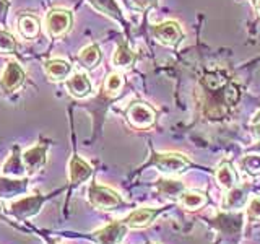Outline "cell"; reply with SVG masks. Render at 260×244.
Wrapping results in <instances>:
<instances>
[{
    "instance_id": "1",
    "label": "cell",
    "mask_w": 260,
    "mask_h": 244,
    "mask_svg": "<svg viewBox=\"0 0 260 244\" xmlns=\"http://www.w3.org/2000/svg\"><path fill=\"white\" fill-rule=\"evenodd\" d=\"M51 199V195H43V194H32L28 197H21L18 200L12 202L7 207V211L18 222H24L32 217H36L41 210H43L44 203Z\"/></svg>"
},
{
    "instance_id": "2",
    "label": "cell",
    "mask_w": 260,
    "mask_h": 244,
    "mask_svg": "<svg viewBox=\"0 0 260 244\" xmlns=\"http://www.w3.org/2000/svg\"><path fill=\"white\" fill-rule=\"evenodd\" d=\"M88 202H89V205L98 210L111 211V210H116L117 207H120L122 199L116 191L109 189V187L98 186L93 182L88 187Z\"/></svg>"
},
{
    "instance_id": "3",
    "label": "cell",
    "mask_w": 260,
    "mask_h": 244,
    "mask_svg": "<svg viewBox=\"0 0 260 244\" xmlns=\"http://www.w3.org/2000/svg\"><path fill=\"white\" fill-rule=\"evenodd\" d=\"M211 226L216 228V230L221 233L224 238L228 239H238L241 233H242V226H244V215L241 211H221L218 214L213 220H211Z\"/></svg>"
},
{
    "instance_id": "4",
    "label": "cell",
    "mask_w": 260,
    "mask_h": 244,
    "mask_svg": "<svg viewBox=\"0 0 260 244\" xmlns=\"http://www.w3.org/2000/svg\"><path fill=\"white\" fill-rule=\"evenodd\" d=\"M151 165L156 166L161 173L173 176V174L184 173L190 166V163L181 153H159L153 157Z\"/></svg>"
},
{
    "instance_id": "5",
    "label": "cell",
    "mask_w": 260,
    "mask_h": 244,
    "mask_svg": "<svg viewBox=\"0 0 260 244\" xmlns=\"http://www.w3.org/2000/svg\"><path fill=\"white\" fill-rule=\"evenodd\" d=\"M125 117H127V122L134 129L146 130L154 124V120H156V114H154V111L150 108L148 104L134 103V104H130L128 109L125 111Z\"/></svg>"
},
{
    "instance_id": "6",
    "label": "cell",
    "mask_w": 260,
    "mask_h": 244,
    "mask_svg": "<svg viewBox=\"0 0 260 244\" xmlns=\"http://www.w3.org/2000/svg\"><path fill=\"white\" fill-rule=\"evenodd\" d=\"M44 28L49 38H60L72 28V13L69 10H51L44 18Z\"/></svg>"
},
{
    "instance_id": "7",
    "label": "cell",
    "mask_w": 260,
    "mask_h": 244,
    "mask_svg": "<svg viewBox=\"0 0 260 244\" xmlns=\"http://www.w3.org/2000/svg\"><path fill=\"white\" fill-rule=\"evenodd\" d=\"M128 226L124 222H114L103 226L91 234V238L96 244H120L124 241Z\"/></svg>"
},
{
    "instance_id": "8",
    "label": "cell",
    "mask_w": 260,
    "mask_h": 244,
    "mask_svg": "<svg viewBox=\"0 0 260 244\" xmlns=\"http://www.w3.org/2000/svg\"><path fill=\"white\" fill-rule=\"evenodd\" d=\"M24 168L28 174H36L47 163V143H36L21 153Z\"/></svg>"
},
{
    "instance_id": "9",
    "label": "cell",
    "mask_w": 260,
    "mask_h": 244,
    "mask_svg": "<svg viewBox=\"0 0 260 244\" xmlns=\"http://www.w3.org/2000/svg\"><path fill=\"white\" fill-rule=\"evenodd\" d=\"M24 78H26V75H24L20 64L12 60L5 65L2 75H0V86H2V89L7 93H15L23 86Z\"/></svg>"
},
{
    "instance_id": "10",
    "label": "cell",
    "mask_w": 260,
    "mask_h": 244,
    "mask_svg": "<svg viewBox=\"0 0 260 244\" xmlns=\"http://www.w3.org/2000/svg\"><path fill=\"white\" fill-rule=\"evenodd\" d=\"M29 189V179L24 177H8L0 174V199L10 200L26 194Z\"/></svg>"
},
{
    "instance_id": "11",
    "label": "cell",
    "mask_w": 260,
    "mask_h": 244,
    "mask_svg": "<svg viewBox=\"0 0 260 244\" xmlns=\"http://www.w3.org/2000/svg\"><path fill=\"white\" fill-rule=\"evenodd\" d=\"M154 38L162 46L174 47L182 39V29L176 21H165L154 28Z\"/></svg>"
},
{
    "instance_id": "12",
    "label": "cell",
    "mask_w": 260,
    "mask_h": 244,
    "mask_svg": "<svg viewBox=\"0 0 260 244\" xmlns=\"http://www.w3.org/2000/svg\"><path fill=\"white\" fill-rule=\"evenodd\" d=\"M0 174L8 176V177H24L26 176V168H24L23 157H21V150L18 145H15L8 158L2 165L0 169Z\"/></svg>"
},
{
    "instance_id": "13",
    "label": "cell",
    "mask_w": 260,
    "mask_h": 244,
    "mask_svg": "<svg viewBox=\"0 0 260 244\" xmlns=\"http://www.w3.org/2000/svg\"><path fill=\"white\" fill-rule=\"evenodd\" d=\"M93 176V168L88 163L80 158L78 155H73L69 163V179L72 184H81L88 181Z\"/></svg>"
},
{
    "instance_id": "14",
    "label": "cell",
    "mask_w": 260,
    "mask_h": 244,
    "mask_svg": "<svg viewBox=\"0 0 260 244\" xmlns=\"http://www.w3.org/2000/svg\"><path fill=\"white\" fill-rule=\"evenodd\" d=\"M159 215V210L158 208H148V207H142V208H137L130 214L124 223L128 228H145L148 226L154 218Z\"/></svg>"
},
{
    "instance_id": "15",
    "label": "cell",
    "mask_w": 260,
    "mask_h": 244,
    "mask_svg": "<svg viewBox=\"0 0 260 244\" xmlns=\"http://www.w3.org/2000/svg\"><path fill=\"white\" fill-rule=\"evenodd\" d=\"M44 72L52 81H63L70 77L72 64L62 59H51L44 62Z\"/></svg>"
},
{
    "instance_id": "16",
    "label": "cell",
    "mask_w": 260,
    "mask_h": 244,
    "mask_svg": "<svg viewBox=\"0 0 260 244\" xmlns=\"http://www.w3.org/2000/svg\"><path fill=\"white\" fill-rule=\"evenodd\" d=\"M65 85H67L69 93L73 98H85L89 95V92H91V81H89L88 77L81 72H77V73H73V75H70L67 78V81H65Z\"/></svg>"
},
{
    "instance_id": "17",
    "label": "cell",
    "mask_w": 260,
    "mask_h": 244,
    "mask_svg": "<svg viewBox=\"0 0 260 244\" xmlns=\"http://www.w3.org/2000/svg\"><path fill=\"white\" fill-rule=\"evenodd\" d=\"M86 2L91 5L94 10H98L100 13L109 16L111 20L122 23L124 21V16H122V10L117 5L116 0H86Z\"/></svg>"
},
{
    "instance_id": "18",
    "label": "cell",
    "mask_w": 260,
    "mask_h": 244,
    "mask_svg": "<svg viewBox=\"0 0 260 244\" xmlns=\"http://www.w3.org/2000/svg\"><path fill=\"white\" fill-rule=\"evenodd\" d=\"M247 203V187L234 186L233 189L228 191V195L223 202L224 210H239Z\"/></svg>"
},
{
    "instance_id": "19",
    "label": "cell",
    "mask_w": 260,
    "mask_h": 244,
    "mask_svg": "<svg viewBox=\"0 0 260 244\" xmlns=\"http://www.w3.org/2000/svg\"><path fill=\"white\" fill-rule=\"evenodd\" d=\"M179 202H181V205L185 210L195 211V210H199V208L207 205L208 197L200 191H184L181 197H179Z\"/></svg>"
},
{
    "instance_id": "20",
    "label": "cell",
    "mask_w": 260,
    "mask_h": 244,
    "mask_svg": "<svg viewBox=\"0 0 260 244\" xmlns=\"http://www.w3.org/2000/svg\"><path fill=\"white\" fill-rule=\"evenodd\" d=\"M156 189L166 199H179L185 191V187L181 181H176V179H159Z\"/></svg>"
},
{
    "instance_id": "21",
    "label": "cell",
    "mask_w": 260,
    "mask_h": 244,
    "mask_svg": "<svg viewBox=\"0 0 260 244\" xmlns=\"http://www.w3.org/2000/svg\"><path fill=\"white\" fill-rule=\"evenodd\" d=\"M18 33L26 39H35L39 35V20L32 15H21L18 18Z\"/></svg>"
},
{
    "instance_id": "22",
    "label": "cell",
    "mask_w": 260,
    "mask_h": 244,
    "mask_svg": "<svg viewBox=\"0 0 260 244\" xmlns=\"http://www.w3.org/2000/svg\"><path fill=\"white\" fill-rule=\"evenodd\" d=\"M215 177H216L218 184L221 186L223 189H226V191L233 189V187L236 186V173H234L233 166L228 161L221 163V165L218 166L216 173H215Z\"/></svg>"
},
{
    "instance_id": "23",
    "label": "cell",
    "mask_w": 260,
    "mask_h": 244,
    "mask_svg": "<svg viewBox=\"0 0 260 244\" xmlns=\"http://www.w3.org/2000/svg\"><path fill=\"white\" fill-rule=\"evenodd\" d=\"M78 60L85 69H94L101 62V51L96 44H89L85 49H81L78 54Z\"/></svg>"
},
{
    "instance_id": "24",
    "label": "cell",
    "mask_w": 260,
    "mask_h": 244,
    "mask_svg": "<svg viewBox=\"0 0 260 244\" xmlns=\"http://www.w3.org/2000/svg\"><path fill=\"white\" fill-rule=\"evenodd\" d=\"M135 62V54L134 51L130 49L125 43H120L116 49V52H114V57H112V64L116 65V67H120V69H127L130 67Z\"/></svg>"
},
{
    "instance_id": "25",
    "label": "cell",
    "mask_w": 260,
    "mask_h": 244,
    "mask_svg": "<svg viewBox=\"0 0 260 244\" xmlns=\"http://www.w3.org/2000/svg\"><path fill=\"white\" fill-rule=\"evenodd\" d=\"M124 77L120 73L114 72L111 75L106 78V83H104V89H106V95L108 96H117L120 93V89L124 88Z\"/></svg>"
},
{
    "instance_id": "26",
    "label": "cell",
    "mask_w": 260,
    "mask_h": 244,
    "mask_svg": "<svg viewBox=\"0 0 260 244\" xmlns=\"http://www.w3.org/2000/svg\"><path fill=\"white\" fill-rule=\"evenodd\" d=\"M16 51V41L13 35H10L5 29H0V54L10 55Z\"/></svg>"
},
{
    "instance_id": "27",
    "label": "cell",
    "mask_w": 260,
    "mask_h": 244,
    "mask_svg": "<svg viewBox=\"0 0 260 244\" xmlns=\"http://www.w3.org/2000/svg\"><path fill=\"white\" fill-rule=\"evenodd\" d=\"M242 168L250 176L260 174V155H249L242 160Z\"/></svg>"
},
{
    "instance_id": "28",
    "label": "cell",
    "mask_w": 260,
    "mask_h": 244,
    "mask_svg": "<svg viewBox=\"0 0 260 244\" xmlns=\"http://www.w3.org/2000/svg\"><path fill=\"white\" fill-rule=\"evenodd\" d=\"M125 4L135 10H146V8L156 5V0H125Z\"/></svg>"
},
{
    "instance_id": "29",
    "label": "cell",
    "mask_w": 260,
    "mask_h": 244,
    "mask_svg": "<svg viewBox=\"0 0 260 244\" xmlns=\"http://www.w3.org/2000/svg\"><path fill=\"white\" fill-rule=\"evenodd\" d=\"M247 217L250 220H260V197L252 199L247 207Z\"/></svg>"
},
{
    "instance_id": "30",
    "label": "cell",
    "mask_w": 260,
    "mask_h": 244,
    "mask_svg": "<svg viewBox=\"0 0 260 244\" xmlns=\"http://www.w3.org/2000/svg\"><path fill=\"white\" fill-rule=\"evenodd\" d=\"M10 8V2L8 0H0V24L5 26L7 23V12Z\"/></svg>"
},
{
    "instance_id": "31",
    "label": "cell",
    "mask_w": 260,
    "mask_h": 244,
    "mask_svg": "<svg viewBox=\"0 0 260 244\" xmlns=\"http://www.w3.org/2000/svg\"><path fill=\"white\" fill-rule=\"evenodd\" d=\"M252 129H254V135L260 140V122H255L254 127H252Z\"/></svg>"
},
{
    "instance_id": "32",
    "label": "cell",
    "mask_w": 260,
    "mask_h": 244,
    "mask_svg": "<svg viewBox=\"0 0 260 244\" xmlns=\"http://www.w3.org/2000/svg\"><path fill=\"white\" fill-rule=\"evenodd\" d=\"M255 10H257V13L260 16V0H255Z\"/></svg>"
},
{
    "instance_id": "33",
    "label": "cell",
    "mask_w": 260,
    "mask_h": 244,
    "mask_svg": "<svg viewBox=\"0 0 260 244\" xmlns=\"http://www.w3.org/2000/svg\"><path fill=\"white\" fill-rule=\"evenodd\" d=\"M255 122H260V112H258L257 116L254 117V124H255Z\"/></svg>"
},
{
    "instance_id": "34",
    "label": "cell",
    "mask_w": 260,
    "mask_h": 244,
    "mask_svg": "<svg viewBox=\"0 0 260 244\" xmlns=\"http://www.w3.org/2000/svg\"><path fill=\"white\" fill-rule=\"evenodd\" d=\"M47 244H59V242H55L54 239H47Z\"/></svg>"
},
{
    "instance_id": "35",
    "label": "cell",
    "mask_w": 260,
    "mask_h": 244,
    "mask_svg": "<svg viewBox=\"0 0 260 244\" xmlns=\"http://www.w3.org/2000/svg\"><path fill=\"white\" fill-rule=\"evenodd\" d=\"M2 214H4V205L0 203V215H2Z\"/></svg>"
}]
</instances>
